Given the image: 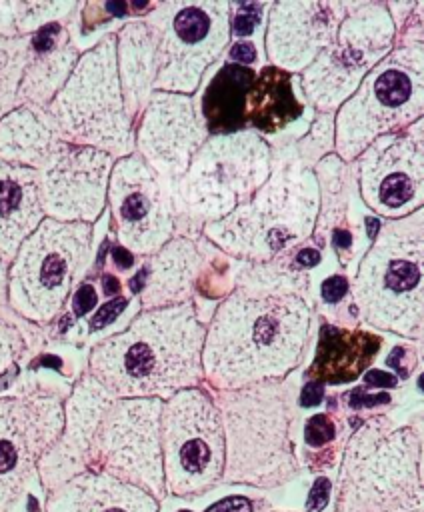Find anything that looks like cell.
Instances as JSON below:
<instances>
[{"label":"cell","instance_id":"obj_28","mask_svg":"<svg viewBox=\"0 0 424 512\" xmlns=\"http://www.w3.org/2000/svg\"><path fill=\"white\" fill-rule=\"evenodd\" d=\"M246 112L254 126L272 132L294 120L302 106L292 94L288 76L278 68H264L246 94Z\"/></svg>","mask_w":424,"mask_h":512},{"label":"cell","instance_id":"obj_50","mask_svg":"<svg viewBox=\"0 0 424 512\" xmlns=\"http://www.w3.org/2000/svg\"><path fill=\"white\" fill-rule=\"evenodd\" d=\"M182 512H188V510H182Z\"/></svg>","mask_w":424,"mask_h":512},{"label":"cell","instance_id":"obj_33","mask_svg":"<svg viewBox=\"0 0 424 512\" xmlns=\"http://www.w3.org/2000/svg\"><path fill=\"white\" fill-rule=\"evenodd\" d=\"M368 512H422V490L420 484L412 486L404 492H398L374 506Z\"/></svg>","mask_w":424,"mask_h":512},{"label":"cell","instance_id":"obj_35","mask_svg":"<svg viewBox=\"0 0 424 512\" xmlns=\"http://www.w3.org/2000/svg\"><path fill=\"white\" fill-rule=\"evenodd\" d=\"M124 308H126V298H116V300L106 302V304L94 314V318H92V322H90V328H92V330L104 328V326L110 324Z\"/></svg>","mask_w":424,"mask_h":512},{"label":"cell","instance_id":"obj_41","mask_svg":"<svg viewBox=\"0 0 424 512\" xmlns=\"http://www.w3.org/2000/svg\"><path fill=\"white\" fill-rule=\"evenodd\" d=\"M322 394H324V388L320 382H308L304 388H302V394H300V404L302 406H314L322 400Z\"/></svg>","mask_w":424,"mask_h":512},{"label":"cell","instance_id":"obj_42","mask_svg":"<svg viewBox=\"0 0 424 512\" xmlns=\"http://www.w3.org/2000/svg\"><path fill=\"white\" fill-rule=\"evenodd\" d=\"M230 56H232V60H236V62L250 64V62L256 58V50H254L252 44H236V46H232Z\"/></svg>","mask_w":424,"mask_h":512},{"label":"cell","instance_id":"obj_7","mask_svg":"<svg viewBox=\"0 0 424 512\" xmlns=\"http://www.w3.org/2000/svg\"><path fill=\"white\" fill-rule=\"evenodd\" d=\"M422 112V50L398 48L378 62L342 106L336 146L344 158L356 156L378 136L392 134Z\"/></svg>","mask_w":424,"mask_h":512},{"label":"cell","instance_id":"obj_25","mask_svg":"<svg viewBox=\"0 0 424 512\" xmlns=\"http://www.w3.org/2000/svg\"><path fill=\"white\" fill-rule=\"evenodd\" d=\"M56 126L48 112L24 106L0 122V160L18 166H42L56 148Z\"/></svg>","mask_w":424,"mask_h":512},{"label":"cell","instance_id":"obj_10","mask_svg":"<svg viewBox=\"0 0 424 512\" xmlns=\"http://www.w3.org/2000/svg\"><path fill=\"white\" fill-rule=\"evenodd\" d=\"M160 398H120L104 412L88 452V470L110 474L142 488L156 500L164 494L160 446Z\"/></svg>","mask_w":424,"mask_h":512},{"label":"cell","instance_id":"obj_44","mask_svg":"<svg viewBox=\"0 0 424 512\" xmlns=\"http://www.w3.org/2000/svg\"><path fill=\"white\" fill-rule=\"evenodd\" d=\"M320 260V254H318V250H314V248H304V250H300L298 252V256H296V262L300 264V266H314L316 262Z\"/></svg>","mask_w":424,"mask_h":512},{"label":"cell","instance_id":"obj_12","mask_svg":"<svg viewBox=\"0 0 424 512\" xmlns=\"http://www.w3.org/2000/svg\"><path fill=\"white\" fill-rule=\"evenodd\" d=\"M270 174V152L252 132L218 136L204 144L180 186L192 214L222 218L248 200Z\"/></svg>","mask_w":424,"mask_h":512},{"label":"cell","instance_id":"obj_13","mask_svg":"<svg viewBox=\"0 0 424 512\" xmlns=\"http://www.w3.org/2000/svg\"><path fill=\"white\" fill-rule=\"evenodd\" d=\"M360 12L344 16L332 42L306 70L304 88L320 108H330L360 86L388 52L394 26L384 6L360 4Z\"/></svg>","mask_w":424,"mask_h":512},{"label":"cell","instance_id":"obj_19","mask_svg":"<svg viewBox=\"0 0 424 512\" xmlns=\"http://www.w3.org/2000/svg\"><path fill=\"white\" fill-rule=\"evenodd\" d=\"M204 132L188 96L158 92L144 112L138 146L142 160L158 174L180 176L186 172Z\"/></svg>","mask_w":424,"mask_h":512},{"label":"cell","instance_id":"obj_14","mask_svg":"<svg viewBox=\"0 0 424 512\" xmlns=\"http://www.w3.org/2000/svg\"><path fill=\"white\" fill-rule=\"evenodd\" d=\"M62 428L64 406L54 394L0 398V512L20 500Z\"/></svg>","mask_w":424,"mask_h":512},{"label":"cell","instance_id":"obj_46","mask_svg":"<svg viewBox=\"0 0 424 512\" xmlns=\"http://www.w3.org/2000/svg\"><path fill=\"white\" fill-rule=\"evenodd\" d=\"M332 238H334V242L338 244V246H348L350 244V234L348 232H344V230H334V234H332Z\"/></svg>","mask_w":424,"mask_h":512},{"label":"cell","instance_id":"obj_5","mask_svg":"<svg viewBox=\"0 0 424 512\" xmlns=\"http://www.w3.org/2000/svg\"><path fill=\"white\" fill-rule=\"evenodd\" d=\"M48 114L70 144L106 154L130 150V118L122 100L112 36L80 58Z\"/></svg>","mask_w":424,"mask_h":512},{"label":"cell","instance_id":"obj_6","mask_svg":"<svg viewBox=\"0 0 424 512\" xmlns=\"http://www.w3.org/2000/svg\"><path fill=\"white\" fill-rule=\"evenodd\" d=\"M92 226L42 220L22 242L10 268V302L26 318H54L90 260Z\"/></svg>","mask_w":424,"mask_h":512},{"label":"cell","instance_id":"obj_38","mask_svg":"<svg viewBox=\"0 0 424 512\" xmlns=\"http://www.w3.org/2000/svg\"><path fill=\"white\" fill-rule=\"evenodd\" d=\"M96 304V290L90 286V284H84L76 290L74 294V300H72V306H74V312L78 316L86 314L92 306Z\"/></svg>","mask_w":424,"mask_h":512},{"label":"cell","instance_id":"obj_34","mask_svg":"<svg viewBox=\"0 0 424 512\" xmlns=\"http://www.w3.org/2000/svg\"><path fill=\"white\" fill-rule=\"evenodd\" d=\"M304 436L310 446H322L334 438V424L326 414L312 416L306 424Z\"/></svg>","mask_w":424,"mask_h":512},{"label":"cell","instance_id":"obj_37","mask_svg":"<svg viewBox=\"0 0 424 512\" xmlns=\"http://www.w3.org/2000/svg\"><path fill=\"white\" fill-rule=\"evenodd\" d=\"M328 498H330V480L328 478H316V482L310 490L306 508L310 512H320L328 504Z\"/></svg>","mask_w":424,"mask_h":512},{"label":"cell","instance_id":"obj_9","mask_svg":"<svg viewBox=\"0 0 424 512\" xmlns=\"http://www.w3.org/2000/svg\"><path fill=\"white\" fill-rule=\"evenodd\" d=\"M316 196L310 174H278L252 204L208 226V234L230 252L268 258L310 232Z\"/></svg>","mask_w":424,"mask_h":512},{"label":"cell","instance_id":"obj_32","mask_svg":"<svg viewBox=\"0 0 424 512\" xmlns=\"http://www.w3.org/2000/svg\"><path fill=\"white\" fill-rule=\"evenodd\" d=\"M24 350V340L14 324L0 318V374L10 368Z\"/></svg>","mask_w":424,"mask_h":512},{"label":"cell","instance_id":"obj_1","mask_svg":"<svg viewBox=\"0 0 424 512\" xmlns=\"http://www.w3.org/2000/svg\"><path fill=\"white\" fill-rule=\"evenodd\" d=\"M310 312L294 292L236 290L204 336L202 374L218 388L276 380L300 360Z\"/></svg>","mask_w":424,"mask_h":512},{"label":"cell","instance_id":"obj_26","mask_svg":"<svg viewBox=\"0 0 424 512\" xmlns=\"http://www.w3.org/2000/svg\"><path fill=\"white\" fill-rule=\"evenodd\" d=\"M120 90L128 118L138 114L156 78V38L146 22H132L120 32Z\"/></svg>","mask_w":424,"mask_h":512},{"label":"cell","instance_id":"obj_49","mask_svg":"<svg viewBox=\"0 0 424 512\" xmlns=\"http://www.w3.org/2000/svg\"><path fill=\"white\" fill-rule=\"evenodd\" d=\"M4 266H0V298H2V292H4Z\"/></svg>","mask_w":424,"mask_h":512},{"label":"cell","instance_id":"obj_18","mask_svg":"<svg viewBox=\"0 0 424 512\" xmlns=\"http://www.w3.org/2000/svg\"><path fill=\"white\" fill-rule=\"evenodd\" d=\"M418 440L412 430H362L350 446L348 472L358 502L366 508L418 486Z\"/></svg>","mask_w":424,"mask_h":512},{"label":"cell","instance_id":"obj_30","mask_svg":"<svg viewBox=\"0 0 424 512\" xmlns=\"http://www.w3.org/2000/svg\"><path fill=\"white\" fill-rule=\"evenodd\" d=\"M74 60L76 50L68 42L66 34H62L60 40L46 50L30 48V60L18 86V96L32 102L34 106L46 104L66 80Z\"/></svg>","mask_w":424,"mask_h":512},{"label":"cell","instance_id":"obj_40","mask_svg":"<svg viewBox=\"0 0 424 512\" xmlns=\"http://www.w3.org/2000/svg\"><path fill=\"white\" fill-rule=\"evenodd\" d=\"M348 292V282L344 276H332L322 284V296L326 302H338Z\"/></svg>","mask_w":424,"mask_h":512},{"label":"cell","instance_id":"obj_48","mask_svg":"<svg viewBox=\"0 0 424 512\" xmlns=\"http://www.w3.org/2000/svg\"><path fill=\"white\" fill-rule=\"evenodd\" d=\"M380 228V222L374 220V218H368V236L374 238L376 236V230Z\"/></svg>","mask_w":424,"mask_h":512},{"label":"cell","instance_id":"obj_21","mask_svg":"<svg viewBox=\"0 0 424 512\" xmlns=\"http://www.w3.org/2000/svg\"><path fill=\"white\" fill-rule=\"evenodd\" d=\"M116 398L92 376H84L64 410V428L56 444L40 460V476L52 492L88 466V452L96 428Z\"/></svg>","mask_w":424,"mask_h":512},{"label":"cell","instance_id":"obj_2","mask_svg":"<svg viewBox=\"0 0 424 512\" xmlns=\"http://www.w3.org/2000/svg\"><path fill=\"white\" fill-rule=\"evenodd\" d=\"M204 336L188 302L146 310L126 330L94 346L92 378L114 398H170L204 376Z\"/></svg>","mask_w":424,"mask_h":512},{"label":"cell","instance_id":"obj_47","mask_svg":"<svg viewBox=\"0 0 424 512\" xmlns=\"http://www.w3.org/2000/svg\"><path fill=\"white\" fill-rule=\"evenodd\" d=\"M104 290H106V294H114L116 290H118V280L116 278H112V276H104Z\"/></svg>","mask_w":424,"mask_h":512},{"label":"cell","instance_id":"obj_4","mask_svg":"<svg viewBox=\"0 0 424 512\" xmlns=\"http://www.w3.org/2000/svg\"><path fill=\"white\" fill-rule=\"evenodd\" d=\"M364 320L402 336L422 328V210L382 228L354 280Z\"/></svg>","mask_w":424,"mask_h":512},{"label":"cell","instance_id":"obj_27","mask_svg":"<svg viewBox=\"0 0 424 512\" xmlns=\"http://www.w3.org/2000/svg\"><path fill=\"white\" fill-rule=\"evenodd\" d=\"M198 262V252L190 240L178 238L168 242L148 272V284L142 294L144 304L154 308L170 306V302L178 304L190 292Z\"/></svg>","mask_w":424,"mask_h":512},{"label":"cell","instance_id":"obj_17","mask_svg":"<svg viewBox=\"0 0 424 512\" xmlns=\"http://www.w3.org/2000/svg\"><path fill=\"white\" fill-rule=\"evenodd\" d=\"M362 196L384 216H400L422 200V132L378 136L360 160Z\"/></svg>","mask_w":424,"mask_h":512},{"label":"cell","instance_id":"obj_39","mask_svg":"<svg viewBox=\"0 0 424 512\" xmlns=\"http://www.w3.org/2000/svg\"><path fill=\"white\" fill-rule=\"evenodd\" d=\"M206 512H252V502L242 496H232L212 504Z\"/></svg>","mask_w":424,"mask_h":512},{"label":"cell","instance_id":"obj_31","mask_svg":"<svg viewBox=\"0 0 424 512\" xmlns=\"http://www.w3.org/2000/svg\"><path fill=\"white\" fill-rule=\"evenodd\" d=\"M30 60L28 38L0 36V114L6 112L18 96V84Z\"/></svg>","mask_w":424,"mask_h":512},{"label":"cell","instance_id":"obj_45","mask_svg":"<svg viewBox=\"0 0 424 512\" xmlns=\"http://www.w3.org/2000/svg\"><path fill=\"white\" fill-rule=\"evenodd\" d=\"M112 258H114V262H116V266H118V268H130V266H132V262H134V258H132V254H130V250H126V248H122V246L114 248Z\"/></svg>","mask_w":424,"mask_h":512},{"label":"cell","instance_id":"obj_3","mask_svg":"<svg viewBox=\"0 0 424 512\" xmlns=\"http://www.w3.org/2000/svg\"><path fill=\"white\" fill-rule=\"evenodd\" d=\"M224 472L230 482L272 486L294 474L290 416L282 382L264 380L220 396Z\"/></svg>","mask_w":424,"mask_h":512},{"label":"cell","instance_id":"obj_23","mask_svg":"<svg viewBox=\"0 0 424 512\" xmlns=\"http://www.w3.org/2000/svg\"><path fill=\"white\" fill-rule=\"evenodd\" d=\"M40 178L34 168L0 160V266L14 260L42 222Z\"/></svg>","mask_w":424,"mask_h":512},{"label":"cell","instance_id":"obj_8","mask_svg":"<svg viewBox=\"0 0 424 512\" xmlns=\"http://www.w3.org/2000/svg\"><path fill=\"white\" fill-rule=\"evenodd\" d=\"M164 480L174 494H196L214 486L224 472V430L216 404L186 388L168 398L160 418Z\"/></svg>","mask_w":424,"mask_h":512},{"label":"cell","instance_id":"obj_29","mask_svg":"<svg viewBox=\"0 0 424 512\" xmlns=\"http://www.w3.org/2000/svg\"><path fill=\"white\" fill-rule=\"evenodd\" d=\"M254 82V72L226 64L208 86L202 108L210 130H234L246 112V94Z\"/></svg>","mask_w":424,"mask_h":512},{"label":"cell","instance_id":"obj_24","mask_svg":"<svg viewBox=\"0 0 424 512\" xmlns=\"http://www.w3.org/2000/svg\"><path fill=\"white\" fill-rule=\"evenodd\" d=\"M380 346L382 340L374 334L324 326L308 374L320 384L348 382L370 364Z\"/></svg>","mask_w":424,"mask_h":512},{"label":"cell","instance_id":"obj_16","mask_svg":"<svg viewBox=\"0 0 424 512\" xmlns=\"http://www.w3.org/2000/svg\"><path fill=\"white\" fill-rule=\"evenodd\" d=\"M112 156L58 142L40 166L42 208L60 222H92L104 206Z\"/></svg>","mask_w":424,"mask_h":512},{"label":"cell","instance_id":"obj_36","mask_svg":"<svg viewBox=\"0 0 424 512\" xmlns=\"http://www.w3.org/2000/svg\"><path fill=\"white\" fill-rule=\"evenodd\" d=\"M240 6L246 12H238L234 16V32L240 34V36H246V34H250L254 30L256 22H258L260 6H256V4H240Z\"/></svg>","mask_w":424,"mask_h":512},{"label":"cell","instance_id":"obj_22","mask_svg":"<svg viewBox=\"0 0 424 512\" xmlns=\"http://www.w3.org/2000/svg\"><path fill=\"white\" fill-rule=\"evenodd\" d=\"M46 512H158V500L110 474L84 470L50 492Z\"/></svg>","mask_w":424,"mask_h":512},{"label":"cell","instance_id":"obj_43","mask_svg":"<svg viewBox=\"0 0 424 512\" xmlns=\"http://www.w3.org/2000/svg\"><path fill=\"white\" fill-rule=\"evenodd\" d=\"M364 382L370 384V386H394L396 384V378L386 374V372H380V370H370L366 376H364Z\"/></svg>","mask_w":424,"mask_h":512},{"label":"cell","instance_id":"obj_15","mask_svg":"<svg viewBox=\"0 0 424 512\" xmlns=\"http://www.w3.org/2000/svg\"><path fill=\"white\" fill-rule=\"evenodd\" d=\"M108 198L118 238L126 250L150 254L170 240V198L156 172L140 156H126L114 164L108 178Z\"/></svg>","mask_w":424,"mask_h":512},{"label":"cell","instance_id":"obj_20","mask_svg":"<svg viewBox=\"0 0 424 512\" xmlns=\"http://www.w3.org/2000/svg\"><path fill=\"white\" fill-rule=\"evenodd\" d=\"M340 2H280L272 6L266 52L282 68L310 64L334 38L342 22Z\"/></svg>","mask_w":424,"mask_h":512},{"label":"cell","instance_id":"obj_11","mask_svg":"<svg viewBox=\"0 0 424 512\" xmlns=\"http://www.w3.org/2000/svg\"><path fill=\"white\" fill-rule=\"evenodd\" d=\"M226 2H164L148 26L156 38L154 86L192 92L228 42Z\"/></svg>","mask_w":424,"mask_h":512}]
</instances>
